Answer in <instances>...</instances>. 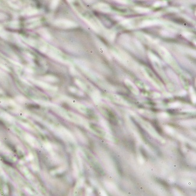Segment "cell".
Returning <instances> with one entry per match:
<instances>
[{"label":"cell","instance_id":"6da1fadb","mask_svg":"<svg viewBox=\"0 0 196 196\" xmlns=\"http://www.w3.org/2000/svg\"><path fill=\"white\" fill-rule=\"evenodd\" d=\"M90 127L92 130H93V131L96 133L98 135L101 136H102V137H104L106 138L107 137V135H106V133L102 130L101 128L98 127L97 126H96L94 125H91L90 126Z\"/></svg>","mask_w":196,"mask_h":196},{"label":"cell","instance_id":"7a4b0ae2","mask_svg":"<svg viewBox=\"0 0 196 196\" xmlns=\"http://www.w3.org/2000/svg\"><path fill=\"white\" fill-rule=\"evenodd\" d=\"M21 168H22L21 169V170L24 173V174L25 175V176L26 177H27L30 180H34V177L30 173V172L28 171V170L26 167H21Z\"/></svg>","mask_w":196,"mask_h":196},{"label":"cell","instance_id":"3957f363","mask_svg":"<svg viewBox=\"0 0 196 196\" xmlns=\"http://www.w3.org/2000/svg\"><path fill=\"white\" fill-rule=\"evenodd\" d=\"M25 139H26L27 141V142H28L31 146H33L36 147H38V142H37V140H35L33 137L28 136H26V137H25Z\"/></svg>","mask_w":196,"mask_h":196}]
</instances>
